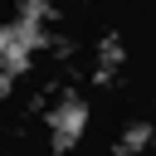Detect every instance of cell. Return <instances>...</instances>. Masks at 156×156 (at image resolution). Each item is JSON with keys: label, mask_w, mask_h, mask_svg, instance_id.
<instances>
[{"label": "cell", "mask_w": 156, "mask_h": 156, "mask_svg": "<svg viewBox=\"0 0 156 156\" xmlns=\"http://www.w3.org/2000/svg\"><path fill=\"white\" fill-rule=\"evenodd\" d=\"M44 122H49V141H54V151H68V146L78 141L83 122H88V102L68 98V102H58V107H54Z\"/></svg>", "instance_id": "6da1fadb"}]
</instances>
